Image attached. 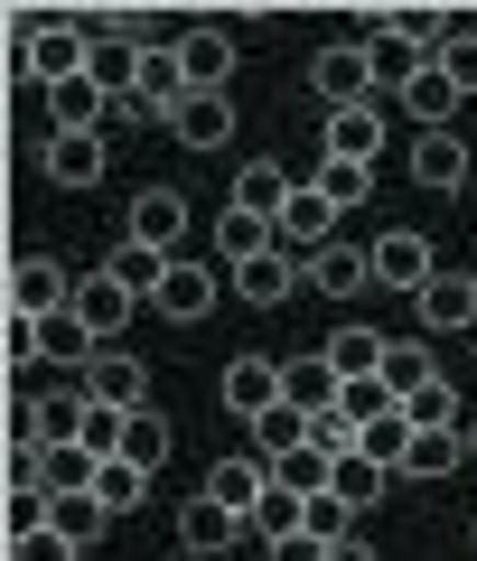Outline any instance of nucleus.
Masks as SVG:
<instances>
[{"label": "nucleus", "instance_id": "f257e3e1", "mask_svg": "<svg viewBox=\"0 0 477 561\" xmlns=\"http://www.w3.org/2000/svg\"><path fill=\"white\" fill-rule=\"evenodd\" d=\"M76 383H84V402H94V412H150V375H140L132 346H94Z\"/></svg>", "mask_w": 477, "mask_h": 561}, {"label": "nucleus", "instance_id": "f03ea898", "mask_svg": "<svg viewBox=\"0 0 477 561\" xmlns=\"http://www.w3.org/2000/svg\"><path fill=\"white\" fill-rule=\"evenodd\" d=\"M10 309H20V319H66V309H76V272L47 262V253H20L10 262Z\"/></svg>", "mask_w": 477, "mask_h": 561}, {"label": "nucleus", "instance_id": "7ed1b4c3", "mask_svg": "<svg viewBox=\"0 0 477 561\" xmlns=\"http://www.w3.org/2000/svg\"><path fill=\"white\" fill-rule=\"evenodd\" d=\"M103 150H113V131H47L38 140V169H47V187H103Z\"/></svg>", "mask_w": 477, "mask_h": 561}, {"label": "nucleus", "instance_id": "20e7f679", "mask_svg": "<svg viewBox=\"0 0 477 561\" xmlns=\"http://www.w3.org/2000/svg\"><path fill=\"white\" fill-rule=\"evenodd\" d=\"M122 243H150V253L179 262V253H188V197H179V187H140V197H132V225H122Z\"/></svg>", "mask_w": 477, "mask_h": 561}, {"label": "nucleus", "instance_id": "39448f33", "mask_svg": "<svg viewBox=\"0 0 477 561\" xmlns=\"http://www.w3.org/2000/svg\"><path fill=\"white\" fill-rule=\"evenodd\" d=\"M365 253H375V280H384V290H402V300H421V290H431V272H440V262H431V243H421L412 225L375 234Z\"/></svg>", "mask_w": 477, "mask_h": 561}, {"label": "nucleus", "instance_id": "423d86ee", "mask_svg": "<svg viewBox=\"0 0 477 561\" xmlns=\"http://www.w3.org/2000/svg\"><path fill=\"white\" fill-rule=\"evenodd\" d=\"M169 47H179V66H188V94H225V76H235V38H225L216 20H188Z\"/></svg>", "mask_w": 477, "mask_h": 561}, {"label": "nucleus", "instance_id": "0eeeda50", "mask_svg": "<svg viewBox=\"0 0 477 561\" xmlns=\"http://www.w3.org/2000/svg\"><path fill=\"white\" fill-rule=\"evenodd\" d=\"M309 84L328 113H347V103H375V66H365V47H318L309 57Z\"/></svg>", "mask_w": 477, "mask_h": 561}, {"label": "nucleus", "instance_id": "6e6552de", "mask_svg": "<svg viewBox=\"0 0 477 561\" xmlns=\"http://www.w3.org/2000/svg\"><path fill=\"white\" fill-rule=\"evenodd\" d=\"M243 534H253V524H243L235 505H216V496H188V505H179V552H197V561L235 552Z\"/></svg>", "mask_w": 477, "mask_h": 561}, {"label": "nucleus", "instance_id": "1a4fd4ad", "mask_svg": "<svg viewBox=\"0 0 477 561\" xmlns=\"http://www.w3.org/2000/svg\"><path fill=\"white\" fill-rule=\"evenodd\" d=\"M216 290H225V280H216V262H188V253H179V262H169V280H159V300H150V309H159V319H179V328H197L206 309H216Z\"/></svg>", "mask_w": 477, "mask_h": 561}, {"label": "nucleus", "instance_id": "9d476101", "mask_svg": "<svg viewBox=\"0 0 477 561\" xmlns=\"http://www.w3.org/2000/svg\"><path fill=\"white\" fill-rule=\"evenodd\" d=\"M225 280H235V300H253V309H281V300L299 290V280H309V262H299L291 243H272L262 262H243V272H225Z\"/></svg>", "mask_w": 477, "mask_h": 561}, {"label": "nucleus", "instance_id": "9b49d317", "mask_svg": "<svg viewBox=\"0 0 477 561\" xmlns=\"http://www.w3.org/2000/svg\"><path fill=\"white\" fill-rule=\"evenodd\" d=\"M197 496L235 505V515L253 524V505L272 496V459H262V449H243V459H216V468H206V486H197Z\"/></svg>", "mask_w": 477, "mask_h": 561}, {"label": "nucleus", "instance_id": "f8f14e48", "mask_svg": "<svg viewBox=\"0 0 477 561\" xmlns=\"http://www.w3.org/2000/svg\"><path fill=\"white\" fill-rule=\"evenodd\" d=\"M421 328L431 337H458V328H477V272H431V290H421Z\"/></svg>", "mask_w": 477, "mask_h": 561}, {"label": "nucleus", "instance_id": "ddd939ff", "mask_svg": "<svg viewBox=\"0 0 477 561\" xmlns=\"http://www.w3.org/2000/svg\"><path fill=\"white\" fill-rule=\"evenodd\" d=\"M132 103L169 131V113L188 103V66H179V47H140V84H132Z\"/></svg>", "mask_w": 477, "mask_h": 561}, {"label": "nucleus", "instance_id": "4468645a", "mask_svg": "<svg viewBox=\"0 0 477 561\" xmlns=\"http://www.w3.org/2000/svg\"><path fill=\"white\" fill-rule=\"evenodd\" d=\"M132 309H140V300H132V290H122L113 272H84V280H76V319L94 328L103 346H122V328H132Z\"/></svg>", "mask_w": 477, "mask_h": 561}, {"label": "nucleus", "instance_id": "2eb2a0df", "mask_svg": "<svg viewBox=\"0 0 477 561\" xmlns=\"http://www.w3.org/2000/svg\"><path fill=\"white\" fill-rule=\"evenodd\" d=\"M216 393H225V412H235V421H262V412L281 402V365H272V356H235Z\"/></svg>", "mask_w": 477, "mask_h": 561}, {"label": "nucleus", "instance_id": "dca6fc26", "mask_svg": "<svg viewBox=\"0 0 477 561\" xmlns=\"http://www.w3.org/2000/svg\"><path fill=\"white\" fill-rule=\"evenodd\" d=\"M412 179L431 187V197L468 187V140H458V131H412Z\"/></svg>", "mask_w": 477, "mask_h": 561}, {"label": "nucleus", "instance_id": "f3484780", "mask_svg": "<svg viewBox=\"0 0 477 561\" xmlns=\"http://www.w3.org/2000/svg\"><path fill=\"white\" fill-rule=\"evenodd\" d=\"M272 243H281V225H272V216H253V206H225V216H216V262H225V272L262 262Z\"/></svg>", "mask_w": 477, "mask_h": 561}, {"label": "nucleus", "instance_id": "a211bd4d", "mask_svg": "<svg viewBox=\"0 0 477 561\" xmlns=\"http://www.w3.org/2000/svg\"><path fill=\"white\" fill-rule=\"evenodd\" d=\"M281 243H291V253H328V243H338V206L318 197V187H291V206H281Z\"/></svg>", "mask_w": 477, "mask_h": 561}, {"label": "nucleus", "instance_id": "6ab92c4d", "mask_svg": "<svg viewBox=\"0 0 477 561\" xmlns=\"http://www.w3.org/2000/svg\"><path fill=\"white\" fill-rule=\"evenodd\" d=\"M375 150H384V103H347V113H328V160L375 169Z\"/></svg>", "mask_w": 477, "mask_h": 561}, {"label": "nucleus", "instance_id": "aec40b11", "mask_svg": "<svg viewBox=\"0 0 477 561\" xmlns=\"http://www.w3.org/2000/svg\"><path fill=\"white\" fill-rule=\"evenodd\" d=\"M309 290H328V300H356V290H375V253H356V243H328V253H309Z\"/></svg>", "mask_w": 477, "mask_h": 561}, {"label": "nucleus", "instance_id": "412c9836", "mask_svg": "<svg viewBox=\"0 0 477 561\" xmlns=\"http://www.w3.org/2000/svg\"><path fill=\"white\" fill-rule=\"evenodd\" d=\"M169 131H179L188 150H225V140H235V103L225 94H188L179 113H169Z\"/></svg>", "mask_w": 477, "mask_h": 561}, {"label": "nucleus", "instance_id": "4be33fe9", "mask_svg": "<svg viewBox=\"0 0 477 561\" xmlns=\"http://www.w3.org/2000/svg\"><path fill=\"white\" fill-rule=\"evenodd\" d=\"M318 356L338 365V383H365V375H384V356H394V337H384V328H338V337L318 346Z\"/></svg>", "mask_w": 477, "mask_h": 561}, {"label": "nucleus", "instance_id": "5701e85b", "mask_svg": "<svg viewBox=\"0 0 477 561\" xmlns=\"http://www.w3.org/2000/svg\"><path fill=\"white\" fill-rule=\"evenodd\" d=\"M291 187H299V179H291L281 160H243V169H235V197H225V206H253V216H272V225H281Z\"/></svg>", "mask_w": 477, "mask_h": 561}, {"label": "nucleus", "instance_id": "b1692460", "mask_svg": "<svg viewBox=\"0 0 477 561\" xmlns=\"http://www.w3.org/2000/svg\"><path fill=\"white\" fill-rule=\"evenodd\" d=\"M338 393H347V383H338V365H328V356H299V365H281V402H299V412H338Z\"/></svg>", "mask_w": 477, "mask_h": 561}, {"label": "nucleus", "instance_id": "393cba45", "mask_svg": "<svg viewBox=\"0 0 477 561\" xmlns=\"http://www.w3.org/2000/svg\"><path fill=\"white\" fill-rule=\"evenodd\" d=\"M450 468H468V440H458V431H412V449H402L394 478H450Z\"/></svg>", "mask_w": 477, "mask_h": 561}, {"label": "nucleus", "instance_id": "a878e982", "mask_svg": "<svg viewBox=\"0 0 477 561\" xmlns=\"http://www.w3.org/2000/svg\"><path fill=\"white\" fill-rule=\"evenodd\" d=\"M272 478L291 486V496H328V486H338V459H328L318 440H299V449H281V459H272Z\"/></svg>", "mask_w": 477, "mask_h": 561}, {"label": "nucleus", "instance_id": "bb28decb", "mask_svg": "<svg viewBox=\"0 0 477 561\" xmlns=\"http://www.w3.org/2000/svg\"><path fill=\"white\" fill-rule=\"evenodd\" d=\"M402 113H412L421 131H450V113H458V84L440 76V66H421V76L402 84Z\"/></svg>", "mask_w": 477, "mask_h": 561}, {"label": "nucleus", "instance_id": "cd10ccee", "mask_svg": "<svg viewBox=\"0 0 477 561\" xmlns=\"http://www.w3.org/2000/svg\"><path fill=\"white\" fill-rule=\"evenodd\" d=\"M103 272L132 290V300H159V280H169V253H150V243H113V262Z\"/></svg>", "mask_w": 477, "mask_h": 561}, {"label": "nucleus", "instance_id": "c85d7f7f", "mask_svg": "<svg viewBox=\"0 0 477 561\" xmlns=\"http://www.w3.org/2000/svg\"><path fill=\"white\" fill-rule=\"evenodd\" d=\"M402 421H412V431H458V421H468V402H458V383L440 375V383H421V393L402 402Z\"/></svg>", "mask_w": 477, "mask_h": 561}, {"label": "nucleus", "instance_id": "c756f323", "mask_svg": "<svg viewBox=\"0 0 477 561\" xmlns=\"http://www.w3.org/2000/svg\"><path fill=\"white\" fill-rule=\"evenodd\" d=\"M421 383H440V365H431V346H412V337H394V356H384V393H394V402H412Z\"/></svg>", "mask_w": 477, "mask_h": 561}, {"label": "nucleus", "instance_id": "7c9ffc66", "mask_svg": "<svg viewBox=\"0 0 477 561\" xmlns=\"http://www.w3.org/2000/svg\"><path fill=\"white\" fill-rule=\"evenodd\" d=\"M431 66L458 84V94H477V10H458V28L440 38V57H431Z\"/></svg>", "mask_w": 477, "mask_h": 561}, {"label": "nucleus", "instance_id": "2f4dec72", "mask_svg": "<svg viewBox=\"0 0 477 561\" xmlns=\"http://www.w3.org/2000/svg\"><path fill=\"white\" fill-rule=\"evenodd\" d=\"M318 197H328V206H338V216H347V206H365V187H375V169H356V160H318Z\"/></svg>", "mask_w": 477, "mask_h": 561}, {"label": "nucleus", "instance_id": "473e14b6", "mask_svg": "<svg viewBox=\"0 0 477 561\" xmlns=\"http://www.w3.org/2000/svg\"><path fill=\"white\" fill-rule=\"evenodd\" d=\"M365 66H375V94H402V84H412L431 57H412L402 38H375V47H365Z\"/></svg>", "mask_w": 477, "mask_h": 561}, {"label": "nucleus", "instance_id": "72a5a7b5", "mask_svg": "<svg viewBox=\"0 0 477 561\" xmlns=\"http://www.w3.org/2000/svg\"><path fill=\"white\" fill-rule=\"evenodd\" d=\"M253 440H262V459H281V449L309 440V412H299V402H272V412L253 421Z\"/></svg>", "mask_w": 477, "mask_h": 561}, {"label": "nucleus", "instance_id": "f704fd0d", "mask_svg": "<svg viewBox=\"0 0 477 561\" xmlns=\"http://www.w3.org/2000/svg\"><path fill=\"white\" fill-rule=\"evenodd\" d=\"M122 459H132V468H159V459H169V421H159V412H132V421H122Z\"/></svg>", "mask_w": 477, "mask_h": 561}, {"label": "nucleus", "instance_id": "c9c22d12", "mask_svg": "<svg viewBox=\"0 0 477 561\" xmlns=\"http://www.w3.org/2000/svg\"><path fill=\"white\" fill-rule=\"evenodd\" d=\"M402 449H412V421H402V412H384V421H365L356 459H375V468H402Z\"/></svg>", "mask_w": 477, "mask_h": 561}, {"label": "nucleus", "instance_id": "e433bc0d", "mask_svg": "<svg viewBox=\"0 0 477 561\" xmlns=\"http://www.w3.org/2000/svg\"><path fill=\"white\" fill-rule=\"evenodd\" d=\"M94 496L113 505V515H132V505L150 496V468H132V459H103V478H94Z\"/></svg>", "mask_w": 477, "mask_h": 561}, {"label": "nucleus", "instance_id": "4c0bfd02", "mask_svg": "<svg viewBox=\"0 0 477 561\" xmlns=\"http://www.w3.org/2000/svg\"><path fill=\"white\" fill-rule=\"evenodd\" d=\"M103 524H113V505H103V496H57V534L76 542V552L103 534Z\"/></svg>", "mask_w": 477, "mask_h": 561}, {"label": "nucleus", "instance_id": "58836bf2", "mask_svg": "<svg viewBox=\"0 0 477 561\" xmlns=\"http://www.w3.org/2000/svg\"><path fill=\"white\" fill-rule=\"evenodd\" d=\"M384 478H394V468H375V459H338V496L356 505V515H365V505H384Z\"/></svg>", "mask_w": 477, "mask_h": 561}, {"label": "nucleus", "instance_id": "ea45409f", "mask_svg": "<svg viewBox=\"0 0 477 561\" xmlns=\"http://www.w3.org/2000/svg\"><path fill=\"white\" fill-rule=\"evenodd\" d=\"M338 412H347V421H356V431H365V421H384V412H402V402L384 393V375H365V383H347V393H338Z\"/></svg>", "mask_w": 477, "mask_h": 561}, {"label": "nucleus", "instance_id": "a19ab883", "mask_svg": "<svg viewBox=\"0 0 477 561\" xmlns=\"http://www.w3.org/2000/svg\"><path fill=\"white\" fill-rule=\"evenodd\" d=\"M309 534H318V542H347V534H356V505H347L338 486H328V496H309Z\"/></svg>", "mask_w": 477, "mask_h": 561}, {"label": "nucleus", "instance_id": "79ce46f5", "mask_svg": "<svg viewBox=\"0 0 477 561\" xmlns=\"http://www.w3.org/2000/svg\"><path fill=\"white\" fill-rule=\"evenodd\" d=\"M0 356L10 365H38L47 346H38V319H20V309H10V328H0Z\"/></svg>", "mask_w": 477, "mask_h": 561}, {"label": "nucleus", "instance_id": "37998d69", "mask_svg": "<svg viewBox=\"0 0 477 561\" xmlns=\"http://www.w3.org/2000/svg\"><path fill=\"white\" fill-rule=\"evenodd\" d=\"M10 561H76V542L47 524V534H20V542H10Z\"/></svg>", "mask_w": 477, "mask_h": 561}, {"label": "nucleus", "instance_id": "c03bdc74", "mask_svg": "<svg viewBox=\"0 0 477 561\" xmlns=\"http://www.w3.org/2000/svg\"><path fill=\"white\" fill-rule=\"evenodd\" d=\"M338 542H318V534H281V542H262V561H328Z\"/></svg>", "mask_w": 477, "mask_h": 561}, {"label": "nucleus", "instance_id": "a18cd8bd", "mask_svg": "<svg viewBox=\"0 0 477 561\" xmlns=\"http://www.w3.org/2000/svg\"><path fill=\"white\" fill-rule=\"evenodd\" d=\"M328 561H384V552H375V542H365V534H347V542H338V552H328Z\"/></svg>", "mask_w": 477, "mask_h": 561}, {"label": "nucleus", "instance_id": "49530a36", "mask_svg": "<svg viewBox=\"0 0 477 561\" xmlns=\"http://www.w3.org/2000/svg\"><path fill=\"white\" fill-rule=\"evenodd\" d=\"M458 440H468V468H477V412H468V421H458Z\"/></svg>", "mask_w": 477, "mask_h": 561}, {"label": "nucleus", "instance_id": "de8ad7c7", "mask_svg": "<svg viewBox=\"0 0 477 561\" xmlns=\"http://www.w3.org/2000/svg\"><path fill=\"white\" fill-rule=\"evenodd\" d=\"M179 561H197V552H179Z\"/></svg>", "mask_w": 477, "mask_h": 561}]
</instances>
